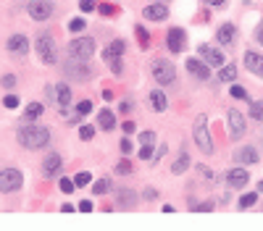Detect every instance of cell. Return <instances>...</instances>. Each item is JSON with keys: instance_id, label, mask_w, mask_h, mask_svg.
I'll list each match as a JSON object with an SVG mask.
<instances>
[{"instance_id": "20", "label": "cell", "mask_w": 263, "mask_h": 231, "mask_svg": "<svg viewBox=\"0 0 263 231\" xmlns=\"http://www.w3.org/2000/svg\"><path fill=\"white\" fill-rule=\"evenodd\" d=\"M124 50H127V42H124V40H113L108 48L103 50V58H106V61H113V58H121Z\"/></svg>"}, {"instance_id": "4", "label": "cell", "mask_w": 263, "mask_h": 231, "mask_svg": "<svg viewBox=\"0 0 263 231\" xmlns=\"http://www.w3.org/2000/svg\"><path fill=\"white\" fill-rule=\"evenodd\" d=\"M153 76H155V82L158 84H174L177 82V68L171 61H163V58H158V61H153Z\"/></svg>"}, {"instance_id": "22", "label": "cell", "mask_w": 263, "mask_h": 231, "mask_svg": "<svg viewBox=\"0 0 263 231\" xmlns=\"http://www.w3.org/2000/svg\"><path fill=\"white\" fill-rule=\"evenodd\" d=\"M55 100H58L61 108L71 105V87H68L66 82H58V87H55Z\"/></svg>"}, {"instance_id": "14", "label": "cell", "mask_w": 263, "mask_h": 231, "mask_svg": "<svg viewBox=\"0 0 263 231\" xmlns=\"http://www.w3.org/2000/svg\"><path fill=\"white\" fill-rule=\"evenodd\" d=\"M187 68H190V74H195L200 82H208L211 79V68L205 66L200 58H187Z\"/></svg>"}, {"instance_id": "41", "label": "cell", "mask_w": 263, "mask_h": 231, "mask_svg": "<svg viewBox=\"0 0 263 231\" xmlns=\"http://www.w3.org/2000/svg\"><path fill=\"white\" fill-rule=\"evenodd\" d=\"M79 8H82V14H90V11H95V0H79Z\"/></svg>"}, {"instance_id": "1", "label": "cell", "mask_w": 263, "mask_h": 231, "mask_svg": "<svg viewBox=\"0 0 263 231\" xmlns=\"http://www.w3.org/2000/svg\"><path fill=\"white\" fill-rule=\"evenodd\" d=\"M19 142L27 150H42L50 145V132L40 124H24L19 129Z\"/></svg>"}, {"instance_id": "47", "label": "cell", "mask_w": 263, "mask_h": 231, "mask_svg": "<svg viewBox=\"0 0 263 231\" xmlns=\"http://www.w3.org/2000/svg\"><path fill=\"white\" fill-rule=\"evenodd\" d=\"M132 140H121V153H132Z\"/></svg>"}, {"instance_id": "42", "label": "cell", "mask_w": 263, "mask_h": 231, "mask_svg": "<svg viewBox=\"0 0 263 231\" xmlns=\"http://www.w3.org/2000/svg\"><path fill=\"white\" fill-rule=\"evenodd\" d=\"M68 29H71V32H82L84 29V19H74L71 24H68Z\"/></svg>"}, {"instance_id": "30", "label": "cell", "mask_w": 263, "mask_h": 231, "mask_svg": "<svg viewBox=\"0 0 263 231\" xmlns=\"http://www.w3.org/2000/svg\"><path fill=\"white\" fill-rule=\"evenodd\" d=\"M250 119H255V121H263V100H255V102H250Z\"/></svg>"}, {"instance_id": "5", "label": "cell", "mask_w": 263, "mask_h": 231, "mask_svg": "<svg viewBox=\"0 0 263 231\" xmlns=\"http://www.w3.org/2000/svg\"><path fill=\"white\" fill-rule=\"evenodd\" d=\"M37 55L45 66H53L58 61V50H55V42H53L50 34H40L37 37Z\"/></svg>"}, {"instance_id": "52", "label": "cell", "mask_w": 263, "mask_h": 231, "mask_svg": "<svg viewBox=\"0 0 263 231\" xmlns=\"http://www.w3.org/2000/svg\"><path fill=\"white\" fill-rule=\"evenodd\" d=\"M208 3H211V6H216V8H219V6H224V3H226V0H208Z\"/></svg>"}, {"instance_id": "43", "label": "cell", "mask_w": 263, "mask_h": 231, "mask_svg": "<svg viewBox=\"0 0 263 231\" xmlns=\"http://www.w3.org/2000/svg\"><path fill=\"white\" fill-rule=\"evenodd\" d=\"M195 210H198V213H211V210H213V202H211V200H208V202H200Z\"/></svg>"}, {"instance_id": "12", "label": "cell", "mask_w": 263, "mask_h": 231, "mask_svg": "<svg viewBox=\"0 0 263 231\" xmlns=\"http://www.w3.org/2000/svg\"><path fill=\"white\" fill-rule=\"evenodd\" d=\"M137 200H140V194H137L134 189H127V187H124V189L116 192V205L124 207V210H132V207L137 205Z\"/></svg>"}, {"instance_id": "27", "label": "cell", "mask_w": 263, "mask_h": 231, "mask_svg": "<svg viewBox=\"0 0 263 231\" xmlns=\"http://www.w3.org/2000/svg\"><path fill=\"white\" fill-rule=\"evenodd\" d=\"M134 32H137V42H140V48H142V50H147V48H150V34H147V29H142V27H134Z\"/></svg>"}, {"instance_id": "21", "label": "cell", "mask_w": 263, "mask_h": 231, "mask_svg": "<svg viewBox=\"0 0 263 231\" xmlns=\"http://www.w3.org/2000/svg\"><path fill=\"white\" fill-rule=\"evenodd\" d=\"M237 160H239L242 166H255V163H258V150L250 147V145H245V147L237 153Z\"/></svg>"}, {"instance_id": "15", "label": "cell", "mask_w": 263, "mask_h": 231, "mask_svg": "<svg viewBox=\"0 0 263 231\" xmlns=\"http://www.w3.org/2000/svg\"><path fill=\"white\" fill-rule=\"evenodd\" d=\"M8 50L14 55H27L29 53V40L24 34H14V37H8Z\"/></svg>"}, {"instance_id": "32", "label": "cell", "mask_w": 263, "mask_h": 231, "mask_svg": "<svg viewBox=\"0 0 263 231\" xmlns=\"http://www.w3.org/2000/svg\"><path fill=\"white\" fill-rule=\"evenodd\" d=\"M42 110H45V108H42V102H32V105L27 108V119H29V121H32V119H40Z\"/></svg>"}, {"instance_id": "31", "label": "cell", "mask_w": 263, "mask_h": 231, "mask_svg": "<svg viewBox=\"0 0 263 231\" xmlns=\"http://www.w3.org/2000/svg\"><path fill=\"white\" fill-rule=\"evenodd\" d=\"M255 200H258V194H255V192H247V194H242V197H239V207H242V210H247L250 205H255Z\"/></svg>"}, {"instance_id": "10", "label": "cell", "mask_w": 263, "mask_h": 231, "mask_svg": "<svg viewBox=\"0 0 263 231\" xmlns=\"http://www.w3.org/2000/svg\"><path fill=\"white\" fill-rule=\"evenodd\" d=\"M226 121H229V132H232V137H234V140H239V137L245 134V116L232 108L229 113H226Z\"/></svg>"}, {"instance_id": "7", "label": "cell", "mask_w": 263, "mask_h": 231, "mask_svg": "<svg viewBox=\"0 0 263 231\" xmlns=\"http://www.w3.org/2000/svg\"><path fill=\"white\" fill-rule=\"evenodd\" d=\"M63 74L71 79V82H87L90 76H93V71H90L87 61H76V58H71V61H66L63 66Z\"/></svg>"}, {"instance_id": "33", "label": "cell", "mask_w": 263, "mask_h": 231, "mask_svg": "<svg viewBox=\"0 0 263 231\" xmlns=\"http://www.w3.org/2000/svg\"><path fill=\"white\" fill-rule=\"evenodd\" d=\"M79 137H82L84 142H90V140H93V137H95V126H90V124H82V126H79Z\"/></svg>"}, {"instance_id": "16", "label": "cell", "mask_w": 263, "mask_h": 231, "mask_svg": "<svg viewBox=\"0 0 263 231\" xmlns=\"http://www.w3.org/2000/svg\"><path fill=\"white\" fill-rule=\"evenodd\" d=\"M140 158L147 160V158H153V147H155V132H142L140 134Z\"/></svg>"}, {"instance_id": "36", "label": "cell", "mask_w": 263, "mask_h": 231, "mask_svg": "<svg viewBox=\"0 0 263 231\" xmlns=\"http://www.w3.org/2000/svg\"><path fill=\"white\" fill-rule=\"evenodd\" d=\"M19 102H21V100H19L16 95H6V100H3V105H6L8 110H16V108H19Z\"/></svg>"}, {"instance_id": "29", "label": "cell", "mask_w": 263, "mask_h": 231, "mask_svg": "<svg viewBox=\"0 0 263 231\" xmlns=\"http://www.w3.org/2000/svg\"><path fill=\"white\" fill-rule=\"evenodd\" d=\"M93 192H95V194H106V192H111V179H106V176L98 179V181L93 184Z\"/></svg>"}, {"instance_id": "39", "label": "cell", "mask_w": 263, "mask_h": 231, "mask_svg": "<svg viewBox=\"0 0 263 231\" xmlns=\"http://www.w3.org/2000/svg\"><path fill=\"white\" fill-rule=\"evenodd\" d=\"M116 173H124V176L132 173V163H129V160H119V163H116Z\"/></svg>"}, {"instance_id": "53", "label": "cell", "mask_w": 263, "mask_h": 231, "mask_svg": "<svg viewBox=\"0 0 263 231\" xmlns=\"http://www.w3.org/2000/svg\"><path fill=\"white\" fill-rule=\"evenodd\" d=\"M258 192H263V181H258Z\"/></svg>"}, {"instance_id": "50", "label": "cell", "mask_w": 263, "mask_h": 231, "mask_svg": "<svg viewBox=\"0 0 263 231\" xmlns=\"http://www.w3.org/2000/svg\"><path fill=\"white\" fill-rule=\"evenodd\" d=\"M124 132L132 134V132H134V121H124Z\"/></svg>"}, {"instance_id": "25", "label": "cell", "mask_w": 263, "mask_h": 231, "mask_svg": "<svg viewBox=\"0 0 263 231\" xmlns=\"http://www.w3.org/2000/svg\"><path fill=\"white\" fill-rule=\"evenodd\" d=\"M98 124H100L103 132H111L113 126H116V116H113L111 110H100L98 113Z\"/></svg>"}, {"instance_id": "19", "label": "cell", "mask_w": 263, "mask_h": 231, "mask_svg": "<svg viewBox=\"0 0 263 231\" xmlns=\"http://www.w3.org/2000/svg\"><path fill=\"white\" fill-rule=\"evenodd\" d=\"M247 179H250V173H247V168H242V166H237V168H232L229 173H226V181H229L232 187H245Z\"/></svg>"}, {"instance_id": "2", "label": "cell", "mask_w": 263, "mask_h": 231, "mask_svg": "<svg viewBox=\"0 0 263 231\" xmlns=\"http://www.w3.org/2000/svg\"><path fill=\"white\" fill-rule=\"evenodd\" d=\"M192 137H195V145L203 150L205 155L213 153V137H211L208 119H205V116H198L195 119V124H192Z\"/></svg>"}, {"instance_id": "48", "label": "cell", "mask_w": 263, "mask_h": 231, "mask_svg": "<svg viewBox=\"0 0 263 231\" xmlns=\"http://www.w3.org/2000/svg\"><path fill=\"white\" fill-rule=\"evenodd\" d=\"M255 42H258V45H263V21H260L258 29H255Z\"/></svg>"}, {"instance_id": "28", "label": "cell", "mask_w": 263, "mask_h": 231, "mask_svg": "<svg viewBox=\"0 0 263 231\" xmlns=\"http://www.w3.org/2000/svg\"><path fill=\"white\" fill-rule=\"evenodd\" d=\"M219 79H221V82H226V84H229V82H234V79H237V68H234V66H221V74H219Z\"/></svg>"}, {"instance_id": "9", "label": "cell", "mask_w": 263, "mask_h": 231, "mask_svg": "<svg viewBox=\"0 0 263 231\" xmlns=\"http://www.w3.org/2000/svg\"><path fill=\"white\" fill-rule=\"evenodd\" d=\"M166 45H168V50L174 53V55L185 50V45H187V34H185V29H179V27L168 29V34H166Z\"/></svg>"}, {"instance_id": "3", "label": "cell", "mask_w": 263, "mask_h": 231, "mask_svg": "<svg viewBox=\"0 0 263 231\" xmlns=\"http://www.w3.org/2000/svg\"><path fill=\"white\" fill-rule=\"evenodd\" d=\"M95 50H98V45L93 37H79V40L68 42V55L76 58V61H90L95 55Z\"/></svg>"}, {"instance_id": "24", "label": "cell", "mask_w": 263, "mask_h": 231, "mask_svg": "<svg viewBox=\"0 0 263 231\" xmlns=\"http://www.w3.org/2000/svg\"><path fill=\"white\" fill-rule=\"evenodd\" d=\"M150 105H153V110H155V113H163V110L168 108V100H166V95H163L161 89L150 92Z\"/></svg>"}, {"instance_id": "40", "label": "cell", "mask_w": 263, "mask_h": 231, "mask_svg": "<svg viewBox=\"0 0 263 231\" xmlns=\"http://www.w3.org/2000/svg\"><path fill=\"white\" fill-rule=\"evenodd\" d=\"M0 84H3L6 89H14V87H16V76H14V74H6V76H3V82H0Z\"/></svg>"}, {"instance_id": "23", "label": "cell", "mask_w": 263, "mask_h": 231, "mask_svg": "<svg viewBox=\"0 0 263 231\" xmlns=\"http://www.w3.org/2000/svg\"><path fill=\"white\" fill-rule=\"evenodd\" d=\"M234 34H237L234 24H224V27H219V32H216V40H219V45H232Z\"/></svg>"}, {"instance_id": "44", "label": "cell", "mask_w": 263, "mask_h": 231, "mask_svg": "<svg viewBox=\"0 0 263 231\" xmlns=\"http://www.w3.org/2000/svg\"><path fill=\"white\" fill-rule=\"evenodd\" d=\"M166 150H168L166 145H161V147H158V150H155V155H153V163H158V160H161V158L166 155Z\"/></svg>"}, {"instance_id": "45", "label": "cell", "mask_w": 263, "mask_h": 231, "mask_svg": "<svg viewBox=\"0 0 263 231\" xmlns=\"http://www.w3.org/2000/svg\"><path fill=\"white\" fill-rule=\"evenodd\" d=\"M100 14H103V16H111V14H116V8L108 6V3H103V6H100Z\"/></svg>"}, {"instance_id": "17", "label": "cell", "mask_w": 263, "mask_h": 231, "mask_svg": "<svg viewBox=\"0 0 263 231\" xmlns=\"http://www.w3.org/2000/svg\"><path fill=\"white\" fill-rule=\"evenodd\" d=\"M245 66H247V71H253L255 76L263 79V55H260V53L247 50V53H245Z\"/></svg>"}, {"instance_id": "34", "label": "cell", "mask_w": 263, "mask_h": 231, "mask_svg": "<svg viewBox=\"0 0 263 231\" xmlns=\"http://www.w3.org/2000/svg\"><path fill=\"white\" fill-rule=\"evenodd\" d=\"M90 181H93V176H90L87 171H79L76 176H74V184H76V187H84V184H90Z\"/></svg>"}, {"instance_id": "18", "label": "cell", "mask_w": 263, "mask_h": 231, "mask_svg": "<svg viewBox=\"0 0 263 231\" xmlns=\"http://www.w3.org/2000/svg\"><path fill=\"white\" fill-rule=\"evenodd\" d=\"M142 19H150V21H163L168 19V8L163 3H153V6H147L142 11Z\"/></svg>"}, {"instance_id": "51", "label": "cell", "mask_w": 263, "mask_h": 231, "mask_svg": "<svg viewBox=\"0 0 263 231\" xmlns=\"http://www.w3.org/2000/svg\"><path fill=\"white\" fill-rule=\"evenodd\" d=\"M61 210H63V213H74V210H76V207H74V205H68V202H66V205H61Z\"/></svg>"}, {"instance_id": "54", "label": "cell", "mask_w": 263, "mask_h": 231, "mask_svg": "<svg viewBox=\"0 0 263 231\" xmlns=\"http://www.w3.org/2000/svg\"><path fill=\"white\" fill-rule=\"evenodd\" d=\"M242 3H245V6H247V3H253V0H242Z\"/></svg>"}, {"instance_id": "35", "label": "cell", "mask_w": 263, "mask_h": 231, "mask_svg": "<svg viewBox=\"0 0 263 231\" xmlns=\"http://www.w3.org/2000/svg\"><path fill=\"white\" fill-rule=\"evenodd\" d=\"M232 97H237V100H247V89L245 87H239V84H232Z\"/></svg>"}, {"instance_id": "38", "label": "cell", "mask_w": 263, "mask_h": 231, "mask_svg": "<svg viewBox=\"0 0 263 231\" xmlns=\"http://www.w3.org/2000/svg\"><path fill=\"white\" fill-rule=\"evenodd\" d=\"M58 187H61V192H63V194H71L76 184H74L71 179H61V184H58Z\"/></svg>"}, {"instance_id": "8", "label": "cell", "mask_w": 263, "mask_h": 231, "mask_svg": "<svg viewBox=\"0 0 263 231\" xmlns=\"http://www.w3.org/2000/svg\"><path fill=\"white\" fill-rule=\"evenodd\" d=\"M21 184H24V176L16 168H0V192H16Z\"/></svg>"}, {"instance_id": "49", "label": "cell", "mask_w": 263, "mask_h": 231, "mask_svg": "<svg viewBox=\"0 0 263 231\" xmlns=\"http://www.w3.org/2000/svg\"><path fill=\"white\" fill-rule=\"evenodd\" d=\"M155 197H158L155 189H145V200H155Z\"/></svg>"}, {"instance_id": "6", "label": "cell", "mask_w": 263, "mask_h": 231, "mask_svg": "<svg viewBox=\"0 0 263 231\" xmlns=\"http://www.w3.org/2000/svg\"><path fill=\"white\" fill-rule=\"evenodd\" d=\"M53 11H55L53 0H29L27 3V14L34 21H48L53 16Z\"/></svg>"}, {"instance_id": "46", "label": "cell", "mask_w": 263, "mask_h": 231, "mask_svg": "<svg viewBox=\"0 0 263 231\" xmlns=\"http://www.w3.org/2000/svg\"><path fill=\"white\" fill-rule=\"evenodd\" d=\"M79 210H82V213H93V202H90V200H82V202H79Z\"/></svg>"}, {"instance_id": "13", "label": "cell", "mask_w": 263, "mask_h": 231, "mask_svg": "<svg viewBox=\"0 0 263 231\" xmlns=\"http://www.w3.org/2000/svg\"><path fill=\"white\" fill-rule=\"evenodd\" d=\"M198 55L205 58V61H208V66H224V55L216 50L213 45H200V48H198Z\"/></svg>"}, {"instance_id": "26", "label": "cell", "mask_w": 263, "mask_h": 231, "mask_svg": "<svg viewBox=\"0 0 263 231\" xmlns=\"http://www.w3.org/2000/svg\"><path fill=\"white\" fill-rule=\"evenodd\" d=\"M187 168H190V155L185 153V150H182V155H179V158L174 160V166H171V171H174L177 176H179V173H185Z\"/></svg>"}, {"instance_id": "11", "label": "cell", "mask_w": 263, "mask_h": 231, "mask_svg": "<svg viewBox=\"0 0 263 231\" xmlns=\"http://www.w3.org/2000/svg\"><path fill=\"white\" fill-rule=\"evenodd\" d=\"M61 166H63V163H61V155H58V153H50L48 158L42 160V176H45V179H53L55 173L61 171Z\"/></svg>"}, {"instance_id": "37", "label": "cell", "mask_w": 263, "mask_h": 231, "mask_svg": "<svg viewBox=\"0 0 263 231\" xmlns=\"http://www.w3.org/2000/svg\"><path fill=\"white\" fill-rule=\"evenodd\" d=\"M90 110H93V102H90V100H82V102L76 105V116H87Z\"/></svg>"}]
</instances>
